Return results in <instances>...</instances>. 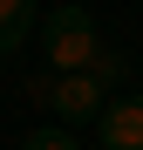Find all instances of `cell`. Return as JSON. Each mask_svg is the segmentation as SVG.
Returning a JSON list of instances; mask_svg holds the SVG:
<instances>
[{
  "instance_id": "6da1fadb",
  "label": "cell",
  "mask_w": 143,
  "mask_h": 150,
  "mask_svg": "<svg viewBox=\"0 0 143 150\" xmlns=\"http://www.w3.org/2000/svg\"><path fill=\"white\" fill-rule=\"evenodd\" d=\"M102 28H95V14L89 7H55L41 21V62L55 68V75H89L95 62H102Z\"/></svg>"
},
{
  "instance_id": "3957f363",
  "label": "cell",
  "mask_w": 143,
  "mask_h": 150,
  "mask_svg": "<svg viewBox=\"0 0 143 150\" xmlns=\"http://www.w3.org/2000/svg\"><path fill=\"white\" fill-rule=\"evenodd\" d=\"M95 150H143V89L116 96V103L95 116Z\"/></svg>"
},
{
  "instance_id": "277c9868",
  "label": "cell",
  "mask_w": 143,
  "mask_h": 150,
  "mask_svg": "<svg viewBox=\"0 0 143 150\" xmlns=\"http://www.w3.org/2000/svg\"><path fill=\"white\" fill-rule=\"evenodd\" d=\"M34 28H41V14H34V0H0V55H20Z\"/></svg>"
},
{
  "instance_id": "8992f818",
  "label": "cell",
  "mask_w": 143,
  "mask_h": 150,
  "mask_svg": "<svg viewBox=\"0 0 143 150\" xmlns=\"http://www.w3.org/2000/svg\"><path fill=\"white\" fill-rule=\"evenodd\" d=\"M20 150H89V143H75L68 130H55V123H41V130H27V137H20Z\"/></svg>"
},
{
  "instance_id": "7a4b0ae2",
  "label": "cell",
  "mask_w": 143,
  "mask_h": 150,
  "mask_svg": "<svg viewBox=\"0 0 143 150\" xmlns=\"http://www.w3.org/2000/svg\"><path fill=\"white\" fill-rule=\"evenodd\" d=\"M109 103H116V89H109L95 68H89V75H61V82H55V116L75 123V130H95V116H102Z\"/></svg>"
},
{
  "instance_id": "5b68a950",
  "label": "cell",
  "mask_w": 143,
  "mask_h": 150,
  "mask_svg": "<svg viewBox=\"0 0 143 150\" xmlns=\"http://www.w3.org/2000/svg\"><path fill=\"white\" fill-rule=\"evenodd\" d=\"M55 82H61L55 68H34V75H20V96H27V109H41V116H55Z\"/></svg>"
}]
</instances>
